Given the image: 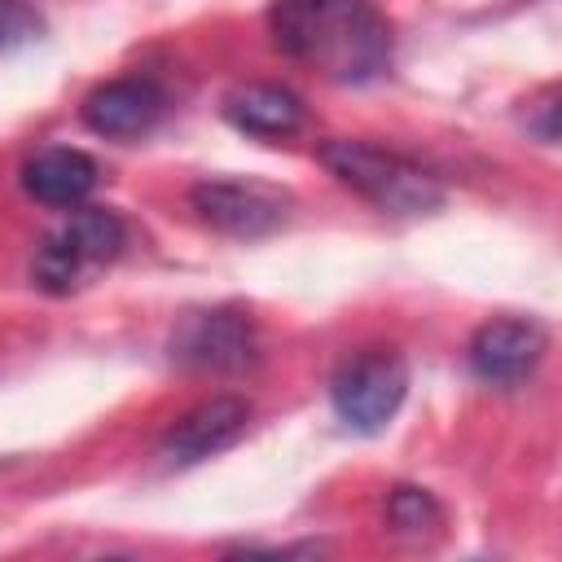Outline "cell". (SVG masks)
Listing matches in <instances>:
<instances>
[{
    "instance_id": "2",
    "label": "cell",
    "mask_w": 562,
    "mask_h": 562,
    "mask_svg": "<svg viewBox=\"0 0 562 562\" xmlns=\"http://www.w3.org/2000/svg\"><path fill=\"white\" fill-rule=\"evenodd\" d=\"M321 162L347 189H356L364 202H373L378 211H391V215H426L443 202V184L426 167H417L391 149H378L369 140H325Z\"/></svg>"
},
{
    "instance_id": "8",
    "label": "cell",
    "mask_w": 562,
    "mask_h": 562,
    "mask_svg": "<svg viewBox=\"0 0 562 562\" xmlns=\"http://www.w3.org/2000/svg\"><path fill=\"white\" fill-rule=\"evenodd\" d=\"M544 356V329L536 321H492L470 338V364L492 386H518Z\"/></svg>"
},
{
    "instance_id": "6",
    "label": "cell",
    "mask_w": 562,
    "mask_h": 562,
    "mask_svg": "<svg viewBox=\"0 0 562 562\" xmlns=\"http://www.w3.org/2000/svg\"><path fill=\"white\" fill-rule=\"evenodd\" d=\"M171 356L189 369H211V373L246 369L255 360V325L233 307L193 312L171 334Z\"/></svg>"
},
{
    "instance_id": "3",
    "label": "cell",
    "mask_w": 562,
    "mask_h": 562,
    "mask_svg": "<svg viewBox=\"0 0 562 562\" xmlns=\"http://www.w3.org/2000/svg\"><path fill=\"white\" fill-rule=\"evenodd\" d=\"M123 250V224L114 211L88 206L75 211L66 224H57L31 263V277L48 290V294H70L79 285H88L114 255Z\"/></svg>"
},
{
    "instance_id": "12",
    "label": "cell",
    "mask_w": 562,
    "mask_h": 562,
    "mask_svg": "<svg viewBox=\"0 0 562 562\" xmlns=\"http://www.w3.org/2000/svg\"><path fill=\"white\" fill-rule=\"evenodd\" d=\"M386 518L395 522V531H408V536H422V531L443 522L435 496L422 492V487H395L391 501H386Z\"/></svg>"
},
{
    "instance_id": "9",
    "label": "cell",
    "mask_w": 562,
    "mask_h": 562,
    "mask_svg": "<svg viewBox=\"0 0 562 562\" xmlns=\"http://www.w3.org/2000/svg\"><path fill=\"white\" fill-rule=\"evenodd\" d=\"M162 105L167 101L149 79H114L83 101V123L101 136H140L158 123Z\"/></svg>"
},
{
    "instance_id": "13",
    "label": "cell",
    "mask_w": 562,
    "mask_h": 562,
    "mask_svg": "<svg viewBox=\"0 0 562 562\" xmlns=\"http://www.w3.org/2000/svg\"><path fill=\"white\" fill-rule=\"evenodd\" d=\"M40 13L31 9V4H22V0H0V53H9V48H18V44H26V40H35L40 35Z\"/></svg>"
},
{
    "instance_id": "7",
    "label": "cell",
    "mask_w": 562,
    "mask_h": 562,
    "mask_svg": "<svg viewBox=\"0 0 562 562\" xmlns=\"http://www.w3.org/2000/svg\"><path fill=\"white\" fill-rule=\"evenodd\" d=\"M246 422H250V404L241 395H215L198 408H189L167 435H162V461L167 465H193L228 443H237L246 435Z\"/></svg>"
},
{
    "instance_id": "10",
    "label": "cell",
    "mask_w": 562,
    "mask_h": 562,
    "mask_svg": "<svg viewBox=\"0 0 562 562\" xmlns=\"http://www.w3.org/2000/svg\"><path fill=\"white\" fill-rule=\"evenodd\" d=\"M22 189L44 206H79L97 189V162L83 149L48 145L22 167Z\"/></svg>"
},
{
    "instance_id": "11",
    "label": "cell",
    "mask_w": 562,
    "mask_h": 562,
    "mask_svg": "<svg viewBox=\"0 0 562 562\" xmlns=\"http://www.w3.org/2000/svg\"><path fill=\"white\" fill-rule=\"evenodd\" d=\"M224 114L250 136H290L303 127V101L290 88H272V83H250L233 92Z\"/></svg>"
},
{
    "instance_id": "5",
    "label": "cell",
    "mask_w": 562,
    "mask_h": 562,
    "mask_svg": "<svg viewBox=\"0 0 562 562\" xmlns=\"http://www.w3.org/2000/svg\"><path fill=\"white\" fill-rule=\"evenodd\" d=\"M193 211L228 237H263L285 224L290 198L263 180H202L189 193Z\"/></svg>"
},
{
    "instance_id": "1",
    "label": "cell",
    "mask_w": 562,
    "mask_h": 562,
    "mask_svg": "<svg viewBox=\"0 0 562 562\" xmlns=\"http://www.w3.org/2000/svg\"><path fill=\"white\" fill-rule=\"evenodd\" d=\"M272 44L338 83H364L391 66V26L369 0H277Z\"/></svg>"
},
{
    "instance_id": "4",
    "label": "cell",
    "mask_w": 562,
    "mask_h": 562,
    "mask_svg": "<svg viewBox=\"0 0 562 562\" xmlns=\"http://www.w3.org/2000/svg\"><path fill=\"white\" fill-rule=\"evenodd\" d=\"M408 391V364L395 347H364L342 360V369L329 382L334 408L356 430H378L395 417Z\"/></svg>"
}]
</instances>
